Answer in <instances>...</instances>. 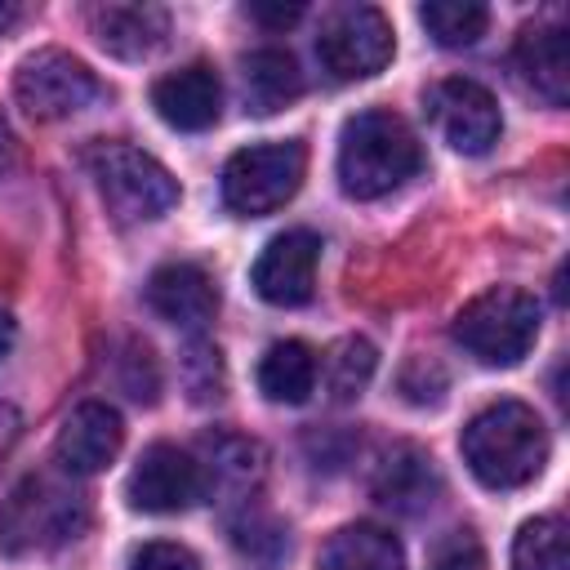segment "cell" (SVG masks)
Instances as JSON below:
<instances>
[{
	"label": "cell",
	"instance_id": "obj_11",
	"mask_svg": "<svg viewBox=\"0 0 570 570\" xmlns=\"http://www.w3.org/2000/svg\"><path fill=\"white\" fill-rule=\"evenodd\" d=\"M316 267H321V236L294 227L263 245L249 281L258 289V298H267L272 307H298L316 289Z\"/></svg>",
	"mask_w": 570,
	"mask_h": 570
},
{
	"label": "cell",
	"instance_id": "obj_21",
	"mask_svg": "<svg viewBox=\"0 0 570 570\" xmlns=\"http://www.w3.org/2000/svg\"><path fill=\"white\" fill-rule=\"evenodd\" d=\"M240 76H245V102L258 116L281 111L285 102H294L303 94V71L285 49H254L245 58Z\"/></svg>",
	"mask_w": 570,
	"mask_h": 570
},
{
	"label": "cell",
	"instance_id": "obj_28",
	"mask_svg": "<svg viewBox=\"0 0 570 570\" xmlns=\"http://www.w3.org/2000/svg\"><path fill=\"white\" fill-rule=\"evenodd\" d=\"M125 365H129V374H125V392H129L134 401L151 405V401H156V392H160L151 347H147V343H134V347H129V356H125Z\"/></svg>",
	"mask_w": 570,
	"mask_h": 570
},
{
	"label": "cell",
	"instance_id": "obj_12",
	"mask_svg": "<svg viewBox=\"0 0 570 570\" xmlns=\"http://www.w3.org/2000/svg\"><path fill=\"white\" fill-rule=\"evenodd\" d=\"M120 445H125V423L102 401H80L58 428V463L71 476H94L111 468Z\"/></svg>",
	"mask_w": 570,
	"mask_h": 570
},
{
	"label": "cell",
	"instance_id": "obj_27",
	"mask_svg": "<svg viewBox=\"0 0 570 570\" xmlns=\"http://www.w3.org/2000/svg\"><path fill=\"white\" fill-rule=\"evenodd\" d=\"M129 570H200V561L191 557V548L169 543V539H151L134 552Z\"/></svg>",
	"mask_w": 570,
	"mask_h": 570
},
{
	"label": "cell",
	"instance_id": "obj_2",
	"mask_svg": "<svg viewBox=\"0 0 570 570\" xmlns=\"http://www.w3.org/2000/svg\"><path fill=\"white\" fill-rule=\"evenodd\" d=\"M423 165L419 138L414 129L387 111V107H370L356 111L343 125L338 138V183L347 196L356 200H379L387 191H396L405 178H414Z\"/></svg>",
	"mask_w": 570,
	"mask_h": 570
},
{
	"label": "cell",
	"instance_id": "obj_23",
	"mask_svg": "<svg viewBox=\"0 0 570 570\" xmlns=\"http://www.w3.org/2000/svg\"><path fill=\"white\" fill-rule=\"evenodd\" d=\"M512 570H570L566 561V521L534 517L512 539Z\"/></svg>",
	"mask_w": 570,
	"mask_h": 570
},
{
	"label": "cell",
	"instance_id": "obj_31",
	"mask_svg": "<svg viewBox=\"0 0 570 570\" xmlns=\"http://www.w3.org/2000/svg\"><path fill=\"white\" fill-rule=\"evenodd\" d=\"M9 347H13V316L0 307V361L9 356Z\"/></svg>",
	"mask_w": 570,
	"mask_h": 570
},
{
	"label": "cell",
	"instance_id": "obj_24",
	"mask_svg": "<svg viewBox=\"0 0 570 570\" xmlns=\"http://www.w3.org/2000/svg\"><path fill=\"white\" fill-rule=\"evenodd\" d=\"M374 365H379V352L365 343V338H338L325 356V387L334 401H352L365 392V383L374 379Z\"/></svg>",
	"mask_w": 570,
	"mask_h": 570
},
{
	"label": "cell",
	"instance_id": "obj_3",
	"mask_svg": "<svg viewBox=\"0 0 570 570\" xmlns=\"http://www.w3.org/2000/svg\"><path fill=\"white\" fill-rule=\"evenodd\" d=\"M89 525V499L71 472H31L0 503V552L31 557L53 552Z\"/></svg>",
	"mask_w": 570,
	"mask_h": 570
},
{
	"label": "cell",
	"instance_id": "obj_33",
	"mask_svg": "<svg viewBox=\"0 0 570 570\" xmlns=\"http://www.w3.org/2000/svg\"><path fill=\"white\" fill-rule=\"evenodd\" d=\"M4 160H9V134H4V125H0V169H4Z\"/></svg>",
	"mask_w": 570,
	"mask_h": 570
},
{
	"label": "cell",
	"instance_id": "obj_8",
	"mask_svg": "<svg viewBox=\"0 0 570 570\" xmlns=\"http://www.w3.org/2000/svg\"><path fill=\"white\" fill-rule=\"evenodd\" d=\"M102 94L98 76L67 49H36L13 76V98L31 120H67Z\"/></svg>",
	"mask_w": 570,
	"mask_h": 570
},
{
	"label": "cell",
	"instance_id": "obj_18",
	"mask_svg": "<svg viewBox=\"0 0 570 570\" xmlns=\"http://www.w3.org/2000/svg\"><path fill=\"white\" fill-rule=\"evenodd\" d=\"M209 463H200V490L218 494V503H249L263 481V450L245 436H209Z\"/></svg>",
	"mask_w": 570,
	"mask_h": 570
},
{
	"label": "cell",
	"instance_id": "obj_15",
	"mask_svg": "<svg viewBox=\"0 0 570 570\" xmlns=\"http://www.w3.org/2000/svg\"><path fill=\"white\" fill-rule=\"evenodd\" d=\"M370 490H374V499H379L383 508H392V512H401V517H419L423 508H432V499H436V490H441V476H436L428 450L401 441V445H392V450L379 459Z\"/></svg>",
	"mask_w": 570,
	"mask_h": 570
},
{
	"label": "cell",
	"instance_id": "obj_4",
	"mask_svg": "<svg viewBox=\"0 0 570 570\" xmlns=\"http://www.w3.org/2000/svg\"><path fill=\"white\" fill-rule=\"evenodd\" d=\"M89 169L98 183V196L116 223H156L178 205V183L174 174L147 156L134 142H98L89 151Z\"/></svg>",
	"mask_w": 570,
	"mask_h": 570
},
{
	"label": "cell",
	"instance_id": "obj_17",
	"mask_svg": "<svg viewBox=\"0 0 570 570\" xmlns=\"http://www.w3.org/2000/svg\"><path fill=\"white\" fill-rule=\"evenodd\" d=\"M517 71L521 80L552 107L570 102V36L566 27H525L517 36Z\"/></svg>",
	"mask_w": 570,
	"mask_h": 570
},
{
	"label": "cell",
	"instance_id": "obj_30",
	"mask_svg": "<svg viewBox=\"0 0 570 570\" xmlns=\"http://www.w3.org/2000/svg\"><path fill=\"white\" fill-rule=\"evenodd\" d=\"M18 432H22V414L9 405V401H0V459L13 450V441H18Z\"/></svg>",
	"mask_w": 570,
	"mask_h": 570
},
{
	"label": "cell",
	"instance_id": "obj_20",
	"mask_svg": "<svg viewBox=\"0 0 570 570\" xmlns=\"http://www.w3.org/2000/svg\"><path fill=\"white\" fill-rule=\"evenodd\" d=\"M321 570H405L401 543L383 525H343L321 548Z\"/></svg>",
	"mask_w": 570,
	"mask_h": 570
},
{
	"label": "cell",
	"instance_id": "obj_29",
	"mask_svg": "<svg viewBox=\"0 0 570 570\" xmlns=\"http://www.w3.org/2000/svg\"><path fill=\"white\" fill-rule=\"evenodd\" d=\"M298 4H249V18H258V22H267V27H289V22H298Z\"/></svg>",
	"mask_w": 570,
	"mask_h": 570
},
{
	"label": "cell",
	"instance_id": "obj_25",
	"mask_svg": "<svg viewBox=\"0 0 570 570\" xmlns=\"http://www.w3.org/2000/svg\"><path fill=\"white\" fill-rule=\"evenodd\" d=\"M183 383L191 392V401H218L223 396V361H218V347L196 338L187 352H183Z\"/></svg>",
	"mask_w": 570,
	"mask_h": 570
},
{
	"label": "cell",
	"instance_id": "obj_1",
	"mask_svg": "<svg viewBox=\"0 0 570 570\" xmlns=\"http://www.w3.org/2000/svg\"><path fill=\"white\" fill-rule=\"evenodd\" d=\"M468 472L490 490H521L548 463V428L525 401H494L459 436Z\"/></svg>",
	"mask_w": 570,
	"mask_h": 570
},
{
	"label": "cell",
	"instance_id": "obj_6",
	"mask_svg": "<svg viewBox=\"0 0 570 570\" xmlns=\"http://www.w3.org/2000/svg\"><path fill=\"white\" fill-rule=\"evenodd\" d=\"M307 174V147L298 138L240 147L223 165V205L240 218H263L281 209Z\"/></svg>",
	"mask_w": 570,
	"mask_h": 570
},
{
	"label": "cell",
	"instance_id": "obj_7",
	"mask_svg": "<svg viewBox=\"0 0 570 570\" xmlns=\"http://www.w3.org/2000/svg\"><path fill=\"white\" fill-rule=\"evenodd\" d=\"M396 53V36L392 22L374 9V4H347L334 9L321 22L316 36V58L334 80H365L379 76Z\"/></svg>",
	"mask_w": 570,
	"mask_h": 570
},
{
	"label": "cell",
	"instance_id": "obj_5",
	"mask_svg": "<svg viewBox=\"0 0 570 570\" xmlns=\"http://www.w3.org/2000/svg\"><path fill=\"white\" fill-rule=\"evenodd\" d=\"M539 338V303L517 285H494L463 303L454 316V343L481 365H517Z\"/></svg>",
	"mask_w": 570,
	"mask_h": 570
},
{
	"label": "cell",
	"instance_id": "obj_19",
	"mask_svg": "<svg viewBox=\"0 0 570 570\" xmlns=\"http://www.w3.org/2000/svg\"><path fill=\"white\" fill-rule=\"evenodd\" d=\"M316 374H321L316 352L298 338H281L258 361V392L276 405H303L316 392Z\"/></svg>",
	"mask_w": 570,
	"mask_h": 570
},
{
	"label": "cell",
	"instance_id": "obj_32",
	"mask_svg": "<svg viewBox=\"0 0 570 570\" xmlns=\"http://www.w3.org/2000/svg\"><path fill=\"white\" fill-rule=\"evenodd\" d=\"M18 22V4H0V31Z\"/></svg>",
	"mask_w": 570,
	"mask_h": 570
},
{
	"label": "cell",
	"instance_id": "obj_14",
	"mask_svg": "<svg viewBox=\"0 0 570 570\" xmlns=\"http://www.w3.org/2000/svg\"><path fill=\"white\" fill-rule=\"evenodd\" d=\"M147 307L178 325V330H205L218 312V289L205 267L196 263H165L147 276Z\"/></svg>",
	"mask_w": 570,
	"mask_h": 570
},
{
	"label": "cell",
	"instance_id": "obj_26",
	"mask_svg": "<svg viewBox=\"0 0 570 570\" xmlns=\"http://www.w3.org/2000/svg\"><path fill=\"white\" fill-rule=\"evenodd\" d=\"M428 570H490L476 530H468V525L445 530V534L432 543V552H428Z\"/></svg>",
	"mask_w": 570,
	"mask_h": 570
},
{
	"label": "cell",
	"instance_id": "obj_9",
	"mask_svg": "<svg viewBox=\"0 0 570 570\" xmlns=\"http://www.w3.org/2000/svg\"><path fill=\"white\" fill-rule=\"evenodd\" d=\"M423 107H428V120L436 125V134L463 156H481L499 142V129H503L499 102L485 85H476L468 76L436 80L423 94Z\"/></svg>",
	"mask_w": 570,
	"mask_h": 570
},
{
	"label": "cell",
	"instance_id": "obj_13",
	"mask_svg": "<svg viewBox=\"0 0 570 570\" xmlns=\"http://www.w3.org/2000/svg\"><path fill=\"white\" fill-rule=\"evenodd\" d=\"M151 107L169 129L200 134L223 111V85H218L214 67L191 62V67H178V71H169L151 85Z\"/></svg>",
	"mask_w": 570,
	"mask_h": 570
},
{
	"label": "cell",
	"instance_id": "obj_10",
	"mask_svg": "<svg viewBox=\"0 0 570 570\" xmlns=\"http://www.w3.org/2000/svg\"><path fill=\"white\" fill-rule=\"evenodd\" d=\"M125 494L138 512H151V517L183 512L205 494L200 490V463L187 450H178L169 441H156L138 454V463L125 481Z\"/></svg>",
	"mask_w": 570,
	"mask_h": 570
},
{
	"label": "cell",
	"instance_id": "obj_16",
	"mask_svg": "<svg viewBox=\"0 0 570 570\" xmlns=\"http://www.w3.org/2000/svg\"><path fill=\"white\" fill-rule=\"evenodd\" d=\"M89 27L98 45L116 58H151L169 36V13L160 4H94Z\"/></svg>",
	"mask_w": 570,
	"mask_h": 570
},
{
	"label": "cell",
	"instance_id": "obj_22",
	"mask_svg": "<svg viewBox=\"0 0 570 570\" xmlns=\"http://www.w3.org/2000/svg\"><path fill=\"white\" fill-rule=\"evenodd\" d=\"M419 22L428 27V36L445 49H468L485 36L490 9L476 0H428L419 4Z\"/></svg>",
	"mask_w": 570,
	"mask_h": 570
}]
</instances>
